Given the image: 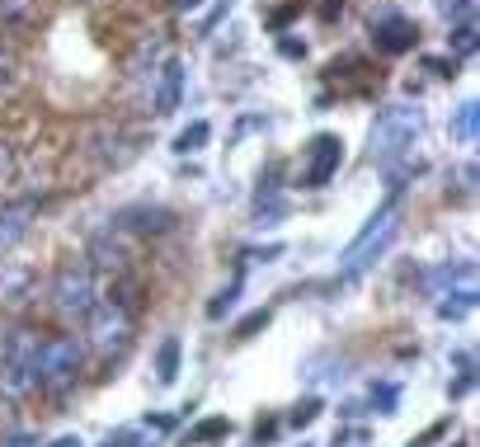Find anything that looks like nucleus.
Listing matches in <instances>:
<instances>
[{"mask_svg": "<svg viewBox=\"0 0 480 447\" xmlns=\"http://www.w3.org/2000/svg\"><path fill=\"white\" fill-rule=\"evenodd\" d=\"M231 424L226 415H212V419H203V424H193L189 434H184V447H203V443H222V438H231Z\"/></svg>", "mask_w": 480, "mask_h": 447, "instance_id": "2eb2a0df", "label": "nucleus"}, {"mask_svg": "<svg viewBox=\"0 0 480 447\" xmlns=\"http://www.w3.org/2000/svg\"><path fill=\"white\" fill-rule=\"evenodd\" d=\"M113 226H127V231H137V236H165V231H175V212L170 207H127L113 217Z\"/></svg>", "mask_w": 480, "mask_h": 447, "instance_id": "6e6552de", "label": "nucleus"}, {"mask_svg": "<svg viewBox=\"0 0 480 447\" xmlns=\"http://www.w3.org/2000/svg\"><path fill=\"white\" fill-rule=\"evenodd\" d=\"M471 386H476V372H461V377H457V382L448 386V395H452V401H461V395H467Z\"/></svg>", "mask_w": 480, "mask_h": 447, "instance_id": "c85d7f7f", "label": "nucleus"}, {"mask_svg": "<svg viewBox=\"0 0 480 447\" xmlns=\"http://www.w3.org/2000/svg\"><path fill=\"white\" fill-rule=\"evenodd\" d=\"M448 302H438V316L443 321H461L476 311V288H461V292H443Z\"/></svg>", "mask_w": 480, "mask_h": 447, "instance_id": "6ab92c4d", "label": "nucleus"}, {"mask_svg": "<svg viewBox=\"0 0 480 447\" xmlns=\"http://www.w3.org/2000/svg\"><path fill=\"white\" fill-rule=\"evenodd\" d=\"M90 259L99 264V269H109V273H123L127 269V240L118 236V226L99 231V236L90 240Z\"/></svg>", "mask_w": 480, "mask_h": 447, "instance_id": "1a4fd4ad", "label": "nucleus"}, {"mask_svg": "<svg viewBox=\"0 0 480 447\" xmlns=\"http://www.w3.org/2000/svg\"><path fill=\"white\" fill-rule=\"evenodd\" d=\"M255 447H264V443H255Z\"/></svg>", "mask_w": 480, "mask_h": 447, "instance_id": "c9c22d12", "label": "nucleus"}, {"mask_svg": "<svg viewBox=\"0 0 480 447\" xmlns=\"http://www.w3.org/2000/svg\"><path fill=\"white\" fill-rule=\"evenodd\" d=\"M207 137H212V123L207 118H193L189 127H179V137H175L170 151L175 156H193V151H203V146H207Z\"/></svg>", "mask_w": 480, "mask_h": 447, "instance_id": "f3484780", "label": "nucleus"}, {"mask_svg": "<svg viewBox=\"0 0 480 447\" xmlns=\"http://www.w3.org/2000/svg\"><path fill=\"white\" fill-rule=\"evenodd\" d=\"M368 443V428H339L335 434V447H362Z\"/></svg>", "mask_w": 480, "mask_h": 447, "instance_id": "a878e982", "label": "nucleus"}, {"mask_svg": "<svg viewBox=\"0 0 480 447\" xmlns=\"http://www.w3.org/2000/svg\"><path fill=\"white\" fill-rule=\"evenodd\" d=\"M302 447H311V443H302Z\"/></svg>", "mask_w": 480, "mask_h": 447, "instance_id": "f704fd0d", "label": "nucleus"}, {"mask_svg": "<svg viewBox=\"0 0 480 447\" xmlns=\"http://www.w3.org/2000/svg\"><path fill=\"white\" fill-rule=\"evenodd\" d=\"M80 362H85V344L76 335H53L33 354V377H38V386H47V391H66L76 382Z\"/></svg>", "mask_w": 480, "mask_h": 447, "instance_id": "7ed1b4c3", "label": "nucleus"}, {"mask_svg": "<svg viewBox=\"0 0 480 447\" xmlns=\"http://www.w3.org/2000/svg\"><path fill=\"white\" fill-rule=\"evenodd\" d=\"M47 447H85V443H80L76 434H61V438H53V443H47Z\"/></svg>", "mask_w": 480, "mask_h": 447, "instance_id": "7c9ffc66", "label": "nucleus"}, {"mask_svg": "<svg viewBox=\"0 0 480 447\" xmlns=\"http://www.w3.org/2000/svg\"><path fill=\"white\" fill-rule=\"evenodd\" d=\"M38 335L33 329H14V335H5V349H0V362H33V354H38Z\"/></svg>", "mask_w": 480, "mask_h": 447, "instance_id": "dca6fc26", "label": "nucleus"}, {"mask_svg": "<svg viewBox=\"0 0 480 447\" xmlns=\"http://www.w3.org/2000/svg\"><path fill=\"white\" fill-rule=\"evenodd\" d=\"M476 288V264L471 259H457V264H443V269H434V273H428L424 278V288L428 292H438L443 297V288Z\"/></svg>", "mask_w": 480, "mask_h": 447, "instance_id": "f8f14e48", "label": "nucleus"}, {"mask_svg": "<svg viewBox=\"0 0 480 447\" xmlns=\"http://www.w3.org/2000/svg\"><path fill=\"white\" fill-rule=\"evenodd\" d=\"M476 132H480V104H476V99H467V104L452 113V137H457L461 146H471Z\"/></svg>", "mask_w": 480, "mask_h": 447, "instance_id": "a211bd4d", "label": "nucleus"}, {"mask_svg": "<svg viewBox=\"0 0 480 447\" xmlns=\"http://www.w3.org/2000/svg\"><path fill=\"white\" fill-rule=\"evenodd\" d=\"M170 428H175V419H170V415H146L142 434H170Z\"/></svg>", "mask_w": 480, "mask_h": 447, "instance_id": "bb28decb", "label": "nucleus"}, {"mask_svg": "<svg viewBox=\"0 0 480 447\" xmlns=\"http://www.w3.org/2000/svg\"><path fill=\"white\" fill-rule=\"evenodd\" d=\"M28 217H33V203H28V198H24V203H10L5 212H0V255H5L14 240L28 236Z\"/></svg>", "mask_w": 480, "mask_h": 447, "instance_id": "ddd939ff", "label": "nucleus"}, {"mask_svg": "<svg viewBox=\"0 0 480 447\" xmlns=\"http://www.w3.org/2000/svg\"><path fill=\"white\" fill-rule=\"evenodd\" d=\"M471 10H476V0H438V14H443V20H452V24L471 20Z\"/></svg>", "mask_w": 480, "mask_h": 447, "instance_id": "393cba45", "label": "nucleus"}, {"mask_svg": "<svg viewBox=\"0 0 480 447\" xmlns=\"http://www.w3.org/2000/svg\"><path fill=\"white\" fill-rule=\"evenodd\" d=\"M269 321H273V311L269 306H259V311H250L240 325H236V339H255L259 329H269Z\"/></svg>", "mask_w": 480, "mask_h": 447, "instance_id": "5701e85b", "label": "nucleus"}, {"mask_svg": "<svg viewBox=\"0 0 480 447\" xmlns=\"http://www.w3.org/2000/svg\"><path fill=\"white\" fill-rule=\"evenodd\" d=\"M5 66H10V53H5V47H0V71H5Z\"/></svg>", "mask_w": 480, "mask_h": 447, "instance_id": "72a5a7b5", "label": "nucleus"}, {"mask_svg": "<svg viewBox=\"0 0 480 447\" xmlns=\"http://www.w3.org/2000/svg\"><path fill=\"white\" fill-rule=\"evenodd\" d=\"M395 236H401V207L386 203L382 212H372V222L362 226V236L349 245V250H344V259H339V278H344V283L362 278L377 259H382V255L391 250V240H395Z\"/></svg>", "mask_w": 480, "mask_h": 447, "instance_id": "f257e3e1", "label": "nucleus"}, {"mask_svg": "<svg viewBox=\"0 0 480 447\" xmlns=\"http://www.w3.org/2000/svg\"><path fill=\"white\" fill-rule=\"evenodd\" d=\"M278 53H283V57H306V43H297V38H283V43H278Z\"/></svg>", "mask_w": 480, "mask_h": 447, "instance_id": "c756f323", "label": "nucleus"}, {"mask_svg": "<svg viewBox=\"0 0 480 447\" xmlns=\"http://www.w3.org/2000/svg\"><path fill=\"white\" fill-rule=\"evenodd\" d=\"M339 165H344V137H335V132H321V137H311V146H306L302 184L306 189H325L329 179L339 175Z\"/></svg>", "mask_w": 480, "mask_h": 447, "instance_id": "423d86ee", "label": "nucleus"}, {"mask_svg": "<svg viewBox=\"0 0 480 447\" xmlns=\"http://www.w3.org/2000/svg\"><path fill=\"white\" fill-rule=\"evenodd\" d=\"M85 321H90V339H94L99 354H123L127 349V339H132V311L113 306V302H94V311H90Z\"/></svg>", "mask_w": 480, "mask_h": 447, "instance_id": "39448f33", "label": "nucleus"}, {"mask_svg": "<svg viewBox=\"0 0 480 447\" xmlns=\"http://www.w3.org/2000/svg\"><path fill=\"white\" fill-rule=\"evenodd\" d=\"M203 0H175V10H198Z\"/></svg>", "mask_w": 480, "mask_h": 447, "instance_id": "473e14b6", "label": "nucleus"}, {"mask_svg": "<svg viewBox=\"0 0 480 447\" xmlns=\"http://www.w3.org/2000/svg\"><path fill=\"white\" fill-rule=\"evenodd\" d=\"M179 354H184L179 335H165L160 349H156V382H160V386H175V377H179Z\"/></svg>", "mask_w": 480, "mask_h": 447, "instance_id": "4468645a", "label": "nucleus"}, {"mask_svg": "<svg viewBox=\"0 0 480 447\" xmlns=\"http://www.w3.org/2000/svg\"><path fill=\"white\" fill-rule=\"evenodd\" d=\"M424 66H428L434 76H457V57H452V61H448V57H428Z\"/></svg>", "mask_w": 480, "mask_h": 447, "instance_id": "cd10ccee", "label": "nucleus"}, {"mask_svg": "<svg viewBox=\"0 0 480 447\" xmlns=\"http://www.w3.org/2000/svg\"><path fill=\"white\" fill-rule=\"evenodd\" d=\"M179 94H184V61L170 57L160 66V80H156V113H175Z\"/></svg>", "mask_w": 480, "mask_h": 447, "instance_id": "9d476101", "label": "nucleus"}, {"mask_svg": "<svg viewBox=\"0 0 480 447\" xmlns=\"http://www.w3.org/2000/svg\"><path fill=\"white\" fill-rule=\"evenodd\" d=\"M28 283H33V273L14 269V273L0 278V297H5V302H28Z\"/></svg>", "mask_w": 480, "mask_h": 447, "instance_id": "aec40b11", "label": "nucleus"}, {"mask_svg": "<svg viewBox=\"0 0 480 447\" xmlns=\"http://www.w3.org/2000/svg\"><path fill=\"white\" fill-rule=\"evenodd\" d=\"M236 297H240V273L231 278V283H226V288H222V292L207 302V316H212V321H217V316H226V311L236 306Z\"/></svg>", "mask_w": 480, "mask_h": 447, "instance_id": "4be33fe9", "label": "nucleus"}, {"mask_svg": "<svg viewBox=\"0 0 480 447\" xmlns=\"http://www.w3.org/2000/svg\"><path fill=\"white\" fill-rule=\"evenodd\" d=\"M372 43H377V53L401 57L419 43V28H415V20H405V14H382V20H372Z\"/></svg>", "mask_w": 480, "mask_h": 447, "instance_id": "0eeeda50", "label": "nucleus"}, {"mask_svg": "<svg viewBox=\"0 0 480 447\" xmlns=\"http://www.w3.org/2000/svg\"><path fill=\"white\" fill-rule=\"evenodd\" d=\"M419 132H424V113L415 104H386L372 123V160L382 165L405 160L410 146L419 142Z\"/></svg>", "mask_w": 480, "mask_h": 447, "instance_id": "f03ea898", "label": "nucleus"}, {"mask_svg": "<svg viewBox=\"0 0 480 447\" xmlns=\"http://www.w3.org/2000/svg\"><path fill=\"white\" fill-rule=\"evenodd\" d=\"M461 57H471L476 53V43H480V28H476V20H461L457 28H452V38H448Z\"/></svg>", "mask_w": 480, "mask_h": 447, "instance_id": "412c9836", "label": "nucleus"}, {"mask_svg": "<svg viewBox=\"0 0 480 447\" xmlns=\"http://www.w3.org/2000/svg\"><path fill=\"white\" fill-rule=\"evenodd\" d=\"M33 386H38L33 362H0V395H5V401H24Z\"/></svg>", "mask_w": 480, "mask_h": 447, "instance_id": "9b49d317", "label": "nucleus"}, {"mask_svg": "<svg viewBox=\"0 0 480 447\" xmlns=\"http://www.w3.org/2000/svg\"><path fill=\"white\" fill-rule=\"evenodd\" d=\"M5 447H33V438H28V434H10Z\"/></svg>", "mask_w": 480, "mask_h": 447, "instance_id": "2f4dec72", "label": "nucleus"}, {"mask_svg": "<svg viewBox=\"0 0 480 447\" xmlns=\"http://www.w3.org/2000/svg\"><path fill=\"white\" fill-rule=\"evenodd\" d=\"M99 302V292H94V273H90V264L85 259H71V264H61L57 278H53V311L61 321H85L90 311Z\"/></svg>", "mask_w": 480, "mask_h": 447, "instance_id": "20e7f679", "label": "nucleus"}, {"mask_svg": "<svg viewBox=\"0 0 480 447\" xmlns=\"http://www.w3.org/2000/svg\"><path fill=\"white\" fill-rule=\"evenodd\" d=\"M316 415H321V401H316V395H306V401L288 415V424L292 428H306V424H316Z\"/></svg>", "mask_w": 480, "mask_h": 447, "instance_id": "b1692460", "label": "nucleus"}]
</instances>
